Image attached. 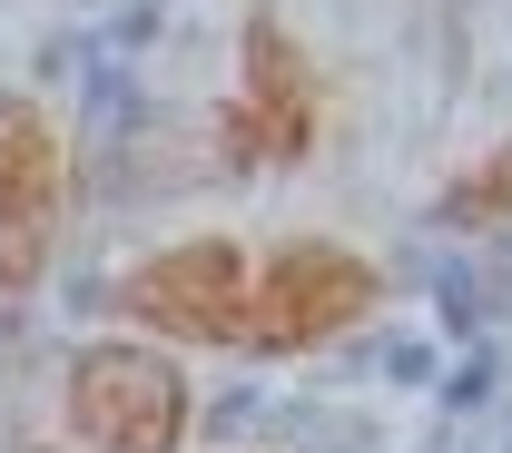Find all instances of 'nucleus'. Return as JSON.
I'll use <instances>...</instances> for the list:
<instances>
[{
	"label": "nucleus",
	"instance_id": "f03ea898",
	"mask_svg": "<svg viewBox=\"0 0 512 453\" xmlns=\"http://www.w3.org/2000/svg\"><path fill=\"white\" fill-rule=\"evenodd\" d=\"M365 306H375V266L355 257V247L296 237L276 266H256V286H247V345H256V355H306V345H325V335H345Z\"/></svg>",
	"mask_w": 512,
	"mask_h": 453
},
{
	"label": "nucleus",
	"instance_id": "20e7f679",
	"mask_svg": "<svg viewBox=\"0 0 512 453\" xmlns=\"http://www.w3.org/2000/svg\"><path fill=\"white\" fill-rule=\"evenodd\" d=\"M316 138V89H306V60L286 50L276 20H247V89L227 109V158L237 168H286L306 158Z\"/></svg>",
	"mask_w": 512,
	"mask_h": 453
},
{
	"label": "nucleus",
	"instance_id": "0eeeda50",
	"mask_svg": "<svg viewBox=\"0 0 512 453\" xmlns=\"http://www.w3.org/2000/svg\"><path fill=\"white\" fill-rule=\"evenodd\" d=\"M10 119H20V109H0V138H10Z\"/></svg>",
	"mask_w": 512,
	"mask_h": 453
},
{
	"label": "nucleus",
	"instance_id": "7ed1b4c3",
	"mask_svg": "<svg viewBox=\"0 0 512 453\" xmlns=\"http://www.w3.org/2000/svg\"><path fill=\"white\" fill-rule=\"evenodd\" d=\"M247 286L256 266L237 237H188V247H158L148 266H128L119 306L158 335H188V345H247Z\"/></svg>",
	"mask_w": 512,
	"mask_h": 453
},
{
	"label": "nucleus",
	"instance_id": "423d86ee",
	"mask_svg": "<svg viewBox=\"0 0 512 453\" xmlns=\"http://www.w3.org/2000/svg\"><path fill=\"white\" fill-rule=\"evenodd\" d=\"M444 207H453V217H473V227L512 217V148H493V158H483V168H473V178H463V188H453Z\"/></svg>",
	"mask_w": 512,
	"mask_h": 453
},
{
	"label": "nucleus",
	"instance_id": "f257e3e1",
	"mask_svg": "<svg viewBox=\"0 0 512 453\" xmlns=\"http://www.w3.org/2000/svg\"><path fill=\"white\" fill-rule=\"evenodd\" d=\"M69 434L89 453H178L188 434V375L148 345H89L69 365Z\"/></svg>",
	"mask_w": 512,
	"mask_h": 453
},
{
	"label": "nucleus",
	"instance_id": "39448f33",
	"mask_svg": "<svg viewBox=\"0 0 512 453\" xmlns=\"http://www.w3.org/2000/svg\"><path fill=\"white\" fill-rule=\"evenodd\" d=\"M50 237H60V138L20 109L0 138V286H30L50 266Z\"/></svg>",
	"mask_w": 512,
	"mask_h": 453
}]
</instances>
